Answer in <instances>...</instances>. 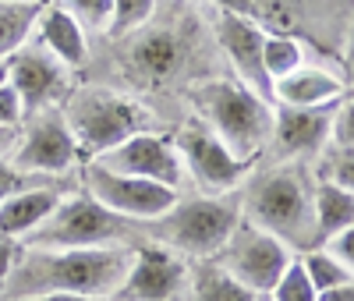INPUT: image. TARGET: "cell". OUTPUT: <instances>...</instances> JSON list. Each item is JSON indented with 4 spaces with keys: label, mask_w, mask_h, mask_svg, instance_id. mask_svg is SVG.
Here are the masks:
<instances>
[{
    "label": "cell",
    "mask_w": 354,
    "mask_h": 301,
    "mask_svg": "<svg viewBox=\"0 0 354 301\" xmlns=\"http://www.w3.org/2000/svg\"><path fill=\"white\" fill-rule=\"evenodd\" d=\"M135 245H93V248H21L4 294L28 298L46 291H75L113 298L131 269Z\"/></svg>",
    "instance_id": "cell-1"
},
{
    "label": "cell",
    "mask_w": 354,
    "mask_h": 301,
    "mask_svg": "<svg viewBox=\"0 0 354 301\" xmlns=\"http://www.w3.org/2000/svg\"><path fill=\"white\" fill-rule=\"evenodd\" d=\"M241 213L280 237L287 248L308 252L315 248V181L305 167H277L270 174H259L245 199Z\"/></svg>",
    "instance_id": "cell-2"
},
{
    "label": "cell",
    "mask_w": 354,
    "mask_h": 301,
    "mask_svg": "<svg viewBox=\"0 0 354 301\" xmlns=\"http://www.w3.org/2000/svg\"><path fill=\"white\" fill-rule=\"evenodd\" d=\"M198 110L209 120V131L234 156L252 163L273 138V107L255 89L234 78H209L192 89Z\"/></svg>",
    "instance_id": "cell-3"
},
{
    "label": "cell",
    "mask_w": 354,
    "mask_h": 301,
    "mask_svg": "<svg viewBox=\"0 0 354 301\" xmlns=\"http://www.w3.org/2000/svg\"><path fill=\"white\" fill-rule=\"evenodd\" d=\"M142 245L149 241L145 224H135L100 206L85 188L64 195L53 213L21 241V248H93V245Z\"/></svg>",
    "instance_id": "cell-4"
},
{
    "label": "cell",
    "mask_w": 354,
    "mask_h": 301,
    "mask_svg": "<svg viewBox=\"0 0 354 301\" xmlns=\"http://www.w3.org/2000/svg\"><path fill=\"white\" fill-rule=\"evenodd\" d=\"M245 217H241V195L220 192L202 199H177L163 217L149 224V237L156 245L177 252L181 259H216V252L227 245Z\"/></svg>",
    "instance_id": "cell-5"
},
{
    "label": "cell",
    "mask_w": 354,
    "mask_h": 301,
    "mask_svg": "<svg viewBox=\"0 0 354 301\" xmlns=\"http://www.w3.org/2000/svg\"><path fill=\"white\" fill-rule=\"evenodd\" d=\"M61 113L75 135L82 160H96L110 153L113 145H121L124 138L145 131L142 107L124 96L103 93V89H78L64 100Z\"/></svg>",
    "instance_id": "cell-6"
},
{
    "label": "cell",
    "mask_w": 354,
    "mask_h": 301,
    "mask_svg": "<svg viewBox=\"0 0 354 301\" xmlns=\"http://www.w3.org/2000/svg\"><path fill=\"white\" fill-rule=\"evenodd\" d=\"M82 185L100 206L113 209L135 224H153L156 217H163L167 209L177 202V188L160 185L149 177H135V174H121L110 170L96 160H85L82 167Z\"/></svg>",
    "instance_id": "cell-7"
},
{
    "label": "cell",
    "mask_w": 354,
    "mask_h": 301,
    "mask_svg": "<svg viewBox=\"0 0 354 301\" xmlns=\"http://www.w3.org/2000/svg\"><path fill=\"white\" fill-rule=\"evenodd\" d=\"M216 262L248 291L270 294L273 284L283 277V269L294 262V252L270 230L255 227L252 220H241L227 237V245L216 252Z\"/></svg>",
    "instance_id": "cell-8"
},
{
    "label": "cell",
    "mask_w": 354,
    "mask_h": 301,
    "mask_svg": "<svg viewBox=\"0 0 354 301\" xmlns=\"http://www.w3.org/2000/svg\"><path fill=\"white\" fill-rule=\"evenodd\" d=\"M82 160L75 135L68 128L64 113L57 107H39V110H28L21 120V138L11 163L25 174H39V177H57V174H68L75 163Z\"/></svg>",
    "instance_id": "cell-9"
},
{
    "label": "cell",
    "mask_w": 354,
    "mask_h": 301,
    "mask_svg": "<svg viewBox=\"0 0 354 301\" xmlns=\"http://www.w3.org/2000/svg\"><path fill=\"white\" fill-rule=\"evenodd\" d=\"M117 301H185L188 298V262L153 241L135 245L131 269L113 294Z\"/></svg>",
    "instance_id": "cell-10"
},
{
    "label": "cell",
    "mask_w": 354,
    "mask_h": 301,
    "mask_svg": "<svg viewBox=\"0 0 354 301\" xmlns=\"http://www.w3.org/2000/svg\"><path fill=\"white\" fill-rule=\"evenodd\" d=\"M177 149H181L185 170L195 177V185H202V192H209V195L234 192L238 181L245 177V170H248V163L241 156H234L209 128H198V125H188L177 135Z\"/></svg>",
    "instance_id": "cell-11"
},
{
    "label": "cell",
    "mask_w": 354,
    "mask_h": 301,
    "mask_svg": "<svg viewBox=\"0 0 354 301\" xmlns=\"http://www.w3.org/2000/svg\"><path fill=\"white\" fill-rule=\"evenodd\" d=\"M96 163H103L110 170H121V174L160 181V185H170V188H181V181H185L181 149L170 138L153 135V131H138V135L124 138L121 145H113L110 153L96 156Z\"/></svg>",
    "instance_id": "cell-12"
},
{
    "label": "cell",
    "mask_w": 354,
    "mask_h": 301,
    "mask_svg": "<svg viewBox=\"0 0 354 301\" xmlns=\"http://www.w3.org/2000/svg\"><path fill=\"white\" fill-rule=\"evenodd\" d=\"M8 71H11L15 93L25 103V113L39 110V107H50L64 93V64L36 36L8 57Z\"/></svg>",
    "instance_id": "cell-13"
},
{
    "label": "cell",
    "mask_w": 354,
    "mask_h": 301,
    "mask_svg": "<svg viewBox=\"0 0 354 301\" xmlns=\"http://www.w3.org/2000/svg\"><path fill=\"white\" fill-rule=\"evenodd\" d=\"M216 39L230 60V68L238 71V82H245L248 89H255L259 96L270 100L273 96V78L266 75V64H262V43H266V33L259 28L255 18H241V15H230V11H220L216 18Z\"/></svg>",
    "instance_id": "cell-14"
},
{
    "label": "cell",
    "mask_w": 354,
    "mask_h": 301,
    "mask_svg": "<svg viewBox=\"0 0 354 301\" xmlns=\"http://www.w3.org/2000/svg\"><path fill=\"white\" fill-rule=\"evenodd\" d=\"M337 107V103H333ZM333 107H283L273 110V142L283 156H312L330 142Z\"/></svg>",
    "instance_id": "cell-15"
},
{
    "label": "cell",
    "mask_w": 354,
    "mask_h": 301,
    "mask_svg": "<svg viewBox=\"0 0 354 301\" xmlns=\"http://www.w3.org/2000/svg\"><path fill=\"white\" fill-rule=\"evenodd\" d=\"M64 195L68 192H61V185H46V181L8 195L4 202H0V234H8L15 241H25L53 213L57 202H61Z\"/></svg>",
    "instance_id": "cell-16"
},
{
    "label": "cell",
    "mask_w": 354,
    "mask_h": 301,
    "mask_svg": "<svg viewBox=\"0 0 354 301\" xmlns=\"http://www.w3.org/2000/svg\"><path fill=\"white\" fill-rule=\"evenodd\" d=\"M347 93V82L322 68H294L290 75L273 82V100L283 107H333Z\"/></svg>",
    "instance_id": "cell-17"
},
{
    "label": "cell",
    "mask_w": 354,
    "mask_h": 301,
    "mask_svg": "<svg viewBox=\"0 0 354 301\" xmlns=\"http://www.w3.org/2000/svg\"><path fill=\"white\" fill-rule=\"evenodd\" d=\"M61 64H85L88 57V33L82 28V21L75 15H68L61 4H43L39 21H36V33H32Z\"/></svg>",
    "instance_id": "cell-18"
},
{
    "label": "cell",
    "mask_w": 354,
    "mask_h": 301,
    "mask_svg": "<svg viewBox=\"0 0 354 301\" xmlns=\"http://www.w3.org/2000/svg\"><path fill=\"white\" fill-rule=\"evenodd\" d=\"M188 301H259V294L234 280L216 259H195L188 266Z\"/></svg>",
    "instance_id": "cell-19"
},
{
    "label": "cell",
    "mask_w": 354,
    "mask_h": 301,
    "mask_svg": "<svg viewBox=\"0 0 354 301\" xmlns=\"http://www.w3.org/2000/svg\"><path fill=\"white\" fill-rule=\"evenodd\" d=\"M351 224H354V192L322 177L315 185V241L326 245L333 234L347 230Z\"/></svg>",
    "instance_id": "cell-20"
},
{
    "label": "cell",
    "mask_w": 354,
    "mask_h": 301,
    "mask_svg": "<svg viewBox=\"0 0 354 301\" xmlns=\"http://www.w3.org/2000/svg\"><path fill=\"white\" fill-rule=\"evenodd\" d=\"M43 0H0V60H8L36 33Z\"/></svg>",
    "instance_id": "cell-21"
},
{
    "label": "cell",
    "mask_w": 354,
    "mask_h": 301,
    "mask_svg": "<svg viewBox=\"0 0 354 301\" xmlns=\"http://www.w3.org/2000/svg\"><path fill=\"white\" fill-rule=\"evenodd\" d=\"M131 60L145 78L163 82L181 68V43H177V36H170V33H149V36H142L135 43Z\"/></svg>",
    "instance_id": "cell-22"
},
{
    "label": "cell",
    "mask_w": 354,
    "mask_h": 301,
    "mask_svg": "<svg viewBox=\"0 0 354 301\" xmlns=\"http://www.w3.org/2000/svg\"><path fill=\"white\" fill-rule=\"evenodd\" d=\"M301 43L290 39L287 33H270L262 43V64H266V75H270L273 82L290 75L294 68H301Z\"/></svg>",
    "instance_id": "cell-23"
},
{
    "label": "cell",
    "mask_w": 354,
    "mask_h": 301,
    "mask_svg": "<svg viewBox=\"0 0 354 301\" xmlns=\"http://www.w3.org/2000/svg\"><path fill=\"white\" fill-rule=\"evenodd\" d=\"M298 259H301V266H305L308 280L315 284V291H326V287H337V284L354 280L351 269H347L333 252H326V248H308V252L298 255Z\"/></svg>",
    "instance_id": "cell-24"
},
{
    "label": "cell",
    "mask_w": 354,
    "mask_h": 301,
    "mask_svg": "<svg viewBox=\"0 0 354 301\" xmlns=\"http://www.w3.org/2000/svg\"><path fill=\"white\" fill-rule=\"evenodd\" d=\"M156 0H110V36H128L153 18Z\"/></svg>",
    "instance_id": "cell-25"
},
{
    "label": "cell",
    "mask_w": 354,
    "mask_h": 301,
    "mask_svg": "<svg viewBox=\"0 0 354 301\" xmlns=\"http://www.w3.org/2000/svg\"><path fill=\"white\" fill-rule=\"evenodd\" d=\"M315 298H319V291H315V284L308 280L301 259H294V262L283 269V277L273 284V291H270V301H315Z\"/></svg>",
    "instance_id": "cell-26"
},
{
    "label": "cell",
    "mask_w": 354,
    "mask_h": 301,
    "mask_svg": "<svg viewBox=\"0 0 354 301\" xmlns=\"http://www.w3.org/2000/svg\"><path fill=\"white\" fill-rule=\"evenodd\" d=\"M57 4L75 15L85 33H106L110 28V0H57Z\"/></svg>",
    "instance_id": "cell-27"
},
{
    "label": "cell",
    "mask_w": 354,
    "mask_h": 301,
    "mask_svg": "<svg viewBox=\"0 0 354 301\" xmlns=\"http://www.w3.org/2000/svg\"><path fill=\"white\" fill-rule=\"evenodd\" d=\"M322 177L333 181V185L354 192V149H344V145H333L330 160L322 163Z\"/></svg>",
    "instance_id": "cell-28"
},
{
    "label": "cell",
    "mask_w": 354,
    "mask_h": 301,
    "mask_svg": "<svg viewBox=\"0 0 354 301\" xmlns=\"http://www.w3.org/2000/svg\"><path fill=\"white\" fill-rule=\"evenodd\" d=\"M330 138L333 145L354 149V100L333 107V125H330Z\"/></svg>",
    "instance_id": "cell-29"
},
{
    "label": "cell",
    "mask_w": 354,
    "mask_h": 301,
    "mask_svg": "<svg viewBox=\"0 0 354 301\" xmlns=\"http://www.w3.org/2000/svg\"><path fill=\"white\" fill-rule=\"evenodd\" d=\"M39 181H43L39 174H25L11 160H0V202L15 192H21V188H28V185H39Z\"/></svg>",
    "instance_id": "cell-30"
},
{
    "label": "cell",
    "mask_w": 354,
    "mask_h": 301,
    "mask_svg": "<svg viewBox=\"0 0 354 301\" xmlns=\"http://www.w3.org/2000/svg\"><path fill=\"white\" fill-rule=\"evenodd\" d=\"M25 120V103H21V96L15 93V85L8 82V85H0V125H21Z\"/></svg>",
    "instance_id": "cell-31"
},
{
    "label": "cell",
    "mask_w": 354,
    "mask_h": 301,
    "mask_svg": "<svg viewBox=\"0 0 354 301\" xmlns=\"http://www.w3.org/2000/svg\"><path fill=\"white\" fill-rule=\"evenodd\" d=\"M18 252H21V241L0 234V294H4L11 273H15V262H18Z\"/></svg>",
    "instance_id": "cell-32"
},
{
    "label": "cell",
    "mask_w": 354,
    "mask_h": 301,
    "mask_svg": "<svg viewBox=\"0 0 354 301\" xmlns=\"http://www.w3.org/2000/svg\"><path fill=\"white\" fill-rule=\"evenodd\" d=\"M326 252H333L351 273H354V224L347 227V230H340V234H333L330 241H326Z\"/></svg>",
    "instance_id": "cell-33"
},
{
    "label": "cell",
    "mask_w": 354,
    "mask_h": 301,
    "mask_svg": "<svg viewBox=\"0 0 354 301\" xmlns=\"http://www.w3.org/2000/svg\"><path fill=\"white\" fill-rule=\"evenodd\" d=\"M15 301H113V298H96V294H75V291H46V294H28Z\"/></svg>",
    "instance_id": "cell-34"
},
{
    "label": "cell",
    "mask_w": 354,
    "mask_h": 301,
    "mask_svg": "<svg viewBox=\"0 0 354 301\" xmlns=\"http://www.w3.org/2000/svg\"><path fill=\"white\" fill-rule=\"evenodd\" d=\"M209 4H216L220 11H230V15H241V18H259L262 15L259 0H209Z\"/></svg>",
    "instance_id": "cell-35"
},
{
    "label": "cell",
    "mask_w": 354,
    "mask_h": 301,
    "mask_svg": "<svg viewBox=\"0 0 354 301\" xmlns=\"http://www.w3.org/2000/svg\"><path fill=\"white\" fill-rule=\"evenodd\" d=\"M18 138H21V125H0V160H11L15 149H18Z\"/></svg>",
    "instance_id": "cell-36"
},
{
    "label": "cell",
    "mask_w": 354,
    "mask_h": 301,
    "mask_svg": "<svg viewBox=\"0 0 354 301\" xmlns=\"http://www.w3.org/2000/svg\"><path fill=\"white\" fill-rule=\"evenodd\" d=\"M315 301H354V280L347 284H337V287H326V291H319Z\"/></svg>",
    "instance_id": "cell-37"
},
{
    "label": "cell",
    "mask_w": 354,
    "mask_h": 301,
    "mask_svg": "<svg viewBox=\"0 0 354 301\" xmlns=\"http://www.w3.org/2000/svg\"><path fill=\"white\" fill-rule=\"evenodd\" d=\"M347 75L354 82V25H351V39H347Z\"/></svg>",
    "instance_id": "cell-38"
},
{
    "label": "cell",
    "mask_w": 354,
    "mask_h": 301,
    "mask_svg": "<svg viewBox=\"0 0 354 301\" xmlns=\"http://www.w3.org/2000/svg\"><path fill=\"white\" fill-rule=\"evenodd\" d=\"M11 82V71H8V60H0V85Z\"/></svg>",
    "instance_id": "cell-39"
},
{
    "label": "cell",
    "mask_w": 354,
    "mask_h": 301,
    "mask_svg": "<svg viewBox=\"0 0 354 301\" xmlns=\"http://www.w3.org/2000/svg\"><path fill=\"white\" fill-rule=\"evenodd\" d=\"M259 301H270V294H259Z\"/></svg>",
    "instance_id": "cell-40"
},
{
    "label": "cell",
    "mask_w": 354,
    "mask_h": 301,
    "mask_svg": "<svg viewBox=\"0 0 354 301\" xmlns=\"http://www.w3.org/2000/svg\"><path fill=\"white\" fill-rule=\"evenodd\" d=\"M0 301H11V298H8V294H0Z\"/></svg>",
    "instance_id": "cell-41"
},
{
    "label": "cell",
    "mask_w": 354,
    "mask_h": 301,
    "mask_svg": "<svg viewBox=\"0 0 354 301\" xmlns=\"http://www.w3.org/2000/svg\"><path fill=\"white\" fill-rule=\"evenodd\" d=\"M113 301H117V298H113Z\"/></svg>",
    "instance_id": "cell-42"
}]
</instances>
